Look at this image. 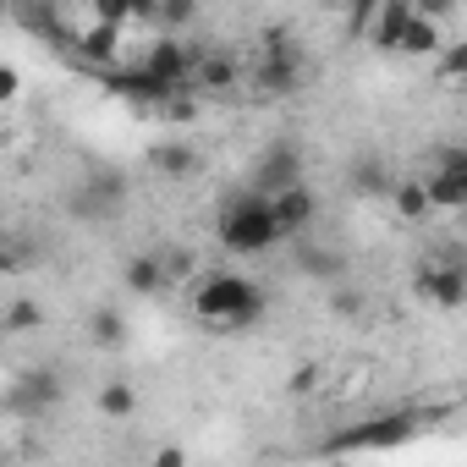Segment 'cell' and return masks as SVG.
I'll list each match as a JSON object with an SVG mask.
<instances>
[{
	"mask_svg": "<svg viewBox=\"0 0 467 467\" xmlns=\"http://www.w3.org/2000/svg\"><path fill=\"white\" fill-rule=\"evenodd\" d=\"M265 308H270L265 286L248 281V275H231V270H214V275H203L192 286V314L203 325H220V330L254 325V319H265Z\"/></svg>",
	"mask_w": 467,
	"mask_h": 467,
	"instance_id": "obj_1",
	"label": "cell"
},
{
	"mask_svg": "<svg viewBox=\"0 0 467 467\" xmlns=\"http://www.w3.org/2000/svg\"><path fill=\"white\" fill-rule=\"evenodd\" d=\"M214 231H220V248H225V254H237V259L270 254V248L281 243V231H275V220H270V198H259L254 187L231 192V198L220 203Z\"/></svg>",
	"mask_w": 467,
	"mask_h": 467,
	"instance_id": "obj_2",
	"label": "cell"
},
{
	"mask_svg": "<svg viewBox=\"0 0 467 467\" xmlns=\"http://www.w3.org/2000/svg\"><path fill=\"white\" fill-rule=\"evenodd\" d=\"M418 429H423V418H418V412H385V418H363V423H352V429L330 434L319 451H325V456H352V451H396V445H407Z\"/></svg>",
	"mask_w": 467,
	"mask_h": 467,
	"instance_id": "obj_3",
	"label": "cell"
},
{
	"mask_svg": "<svg viewBox=\"0 0 467 467\" xmlns=\"http://www.w3.org/2000/svg\"><path fill=\"white\" fill-rule=\"evenodd\" d=\"M303 78V45L292 34H270L265 56H259V88L265 94H292Z\"/></svg>",
	"mask_w": 467,
	"mask_h": 467,
	"instance_id": "obj_4",
	"label": "cell"
},
{
	"mask_svg": "<svg viewBox=\"0 0 467 467\" xmlns=\"http://www.w3.org/2000/svg\"><path fill=\"white\" fill-rule=\"evenodd\" d=\"M138 67H143V72H149V78H154L165 94H182V88L192 83V50H187L182 39H171V34H160Z\"/></svg>",
	"mask_w": 467,
	"mask_h": 467,
	"instance_id": "obj_5",
	"label": "cell"
},
{
	"mask_svg": "<svg viewBox=\"0 0 467 467\" xmlns=\"http://www.w3.org/2000/svg\"><path fill=\"white\" fill-rule=\"evenodd\" d=\"M303 182V149L292 143V138H281L259 165H254V192L259 198H275V192H286V187H297Z\"/></svg>",
	"mask_w": 467,
	"mask_h": 467,
	"instance_id": "obj_6",
	"label": "cell"
},
{
	"mask_svg": "<svg viewBox=\"0 0 467 467\" xmlns=\"http://www.w3.org/2000/svg\"><path fill=\"white\" fill-rule=\"evenodd\" d=\"M418 182H423L429 209H462L467 203V154L462 149H445L440 154V171L434 176H418Z\"/></svg>",
	"mask_w": 467,
	"mask_h": 467,
	"instance_id": "obj_7",
	"label": "cell"
},
{
	"mask_svg": "<svg viewBox=\"0 0 467 467\" xmlns=\"http://www.w3.org/2000/svg\"><path fill=\"white\" fill-rule=\"evenodd\" d=\"M314 214H319V198H314V187H308V182H297V187H286V192H275V198H270V220H275L281 237H297V231H308V225H314Z\"/></svg>",
	"mask_w": 467,
	"mask_h": 467,
	"instance_id": "obj_8",
	"label": "cell"
},
{
	"mask_svg": "<svg viewBox=\"0 0 467 467\" xmlns=\"http://www.w3.org/2000/svg\"><path fill=\"white\" fill-rule=\"evenodd\" d=\"M418 292H423L434 308H462L467 275H462V265H423V270H418Z\"/></svg>",
	"mask_w": 467,
	"mask_h": 467,
	"instance_id": "obj_9",
	"label": "cell"
},
{
	"mask_svg": "<svg viewBox=\"0 0 467 467\" xmlns=\"http://www.w3.org/2000/svg\"><path fill=\"white\" fill-rule=\"evenodd\" d=\"M407 23H412V6L407 0H385V6H368V45L374 50H396L401 45V34H407Z\"/></svg>",
	"mask_w": 467,
	"mask_h": 467,
	"instance_id": "obj_10",
	"label": "cell"
},
{
	"mask_svg": "<svg viewBox=\"0 0 467 467\" xmlns=\"http://www.w3.org/2000/svg\"><path fill=\"white\" fill-rule=\"evenodd\" d=\"M121 34L127 28H110V23H94V28H83L78 34V56L88 61V67H99V72H110V67H121Z\"/></svg>",
	"mask_w": 467,
	"mask_h": 467,
	"instance_id": "obj_11",
	"label": "cell"
},
{
	"mask_svg": "<svg viewBox=\"0 0 467 467\" xmlns=\"http://www.w3.org/2000/svg\"><path fill=\"white\" fill-rule=\"evenodd\" d=\"M61 390H67V385H61L56 368H28V374L17 379V396H12V401H17V412H50V407L61 401Z\"/></svg>",
	"mask_w": 467,
	"mask_h": 467,
	"instance_id": "obj_12",
	"label": "cell"
},
{
	"mask_svg": "<svg viewBox=\"0 0 467 467\" xmlns=\"http://www.w3.org/2000/svg\"><path fill=\"white\" fill-rule=\"evenodd\" d=\"M105 88H116L121 99H138V105H165V99H171L143 67H110V72H105Z\"/></svg>",
	"mask_w": 467,
	"mask_h": 467,
	"instance_id": "obj_13",
	"label": "cell"
},
{
	"mask_svg": "<svg viewBox=\"0 0 467 467\" xmlns=\"http://www.w3.org/2000/svg\"><path fill=\"white\" fill-rule=\"evenodd\" d=\"M121 281H127L132 297H160L165 292V259L160 254H132L127 270H121Z\"/></svg>",
	"mask_w": 467,
	"mask_h": 467,
	"instance_id": "obj_14",
	"label": "cell"
},
{
	"mask_svg": "<svg viewBox=\"0 0 467 467\" xmlns=\"http://www.w3.org/2000/svg\"><path fill=\"white\" fill-rule=\"evenodd\" d=\"M154 171H160V176H192V171H198V149L182 143V138H165V143L154 149Z\"/></svg>",
	"mask_w": 467,
	"mask_h": 467,
	"instance_id": "obj_15",
	"label": "cell"
},
{
	"mask_svg": "<svg viewBox=\"0 0 467 467\" xmlns=\"http://www.w3.org/2000/svg\"><path fill=\"white\" fill-rule=\"evenodd\" d=\"M396 50H401V56H434V50H440V28H434V17H423V12L412 6V23H407V34H401Z\"/></svg>",
	"mask_w": 467,
	"mask_h": 467,
	"instance_id": "obj_16",
	"label": "cell"
},
{
	"mask_svg": "<svg viewBox=\"0 0 467 467\" xmlns=\"http://www.w3.org/2000/svg\"><path fill=\"white\" fill-rule=\"evenodd\" d=\"M99 412H105V418H132V412H138V390H132L127 379H105V385H99Z\"/></svg>",
	"mask_w": 467,
	"mask_h": 467,
	"instance_id": "obj_17",
	"label": "cell"
},
{
	"mask_svg": "<svg viewBox=\"0 0 467 467\" xmlns=\"http://www.w3.org/2000/svg\"><path fill=\"white\" fill-rule=\"evenodd\" d=\"M396 214H401V220H423V214H429V198H423V182H418V176L396 182Z\"/></svg>",
	"mask_w": 467,
	"mask_h": 467,
	"instance_id": "obj_18",
	"label": "cell"
},
{
	"mask_svg": "<svg viewBox=\"0 0 467 467\" xmlns=\"http://www.w3.org/2000/svg\"><path fill=\"white\" fill-rule=\"evenodd\" d=\"M88 336H94L99 347H116V341L127 336V319H121L116 308H94V319H88Z\"/></svg>",
	"mask_w": 467,
	"mask_h": 467,
	"instance_id": "obj_19",
	"label": "cell"
},
{
	"mask_svg": "<svg viewBox=\"0 0 467 467\" xmlns=\"http://www.w3.org/2000/svg\"><path fill=\"white\" fill-rule=\"evenodd\" d=\"M45 325V308L34 303V297H17L12 308H6V330H39Z\"/></svg>",
	"mask_w": 467,
	"mask_h": 467,
	"instance_id": "obj_20",
	"label": "cell"
},
{
	"mask_svg": "<svg viewBox=\"0 0 467 467\" xmlns=\"http://www.w3.org/2000/svg\"><path fill=\"white\" fill-rule=\"evenodd\" d=\"M154 23H171V28H182V23H192V6L187 0H171V6H160V12H149Z\"/></svg>",
	"mask_w": 467,
	"mask_h": 467,
	"instance_id": "obj_21",
	"label": "cell"
},
{
	"mask_svg": "<svg viewBox=\"0 0 467 467\" xmlns=\"http://www.w3.org/2000/svg\"><path fill=\"white\" fill-rule=\"evenodd\" d=\"M17 88H23V72H17V67H0V105H12Z\"/></svg>",
	"mask_w": 467,
	"mask_h": 467,
	"instance_id": "obj_22",
	"label": "cell"
},
{
	"mask_svg": "<svg viewBox=\"0 0 467 467\" xmlns=\"http://www.w3.org/2000/svg\"><path fill=\"white\" fill-rule=\"evenodd\" d=\"M445 72H451V78H456V72H467V50H462V45H451V50H445Z\"/></svg>",
	"mask_w": 467,
	"mask_h": 467,
	"instance_id": "obj_23",
	"label": "cell"
},
{
	"mask_svg": "<svg viewBox=\"0 0 467 467\" xmlns=\"http://www.w3.org/2000/svg\"><path fill=\"white\" fill-rule=\"evenodd\" d=\"M154 467H187V456H182V445H165V451L154 456Z\"/></svg>",
	"mask_w": 467,
	"mask_h": 467,
	"instance_id": "obj_24",
	"label": "cell"
},
{
	"mask_svg": "<svg viewBox=\"0 0 467 467\" xmlns=\"http://www.w3.org/2000/svg\"><path fill=\"white\" fill-rule=\"evenodd\" d=\"M23 270V254H12V248H0V275H17Z\"/></svg>",
	"mask_w": 467,
	"mask_h": 467,
	"instance_id": "obj_25",
	"label": "cell"
},
{
	"mask_svg": "<svg viewBox=\"0 0 467 467\" xmlns=\"http://www.w3.org/2000/svg\"><path fill=\"white\" fill-rule=\"evenodd\" d=\"M336 314H358V292H341L336 297Z\"/></svg>",
	"mask_w": 467,
	"mask_h": 467,
	"instance_id": "obj_26",
	"label": "cell"
},
{
	"mask_svg": "<svg viewBox=\"0 0 467 467\" xmlns=\"http://www.w3.org/2000/svg\"><path fill=\"white\" fill-rule=\"evenodd\" d=\"M319 467H352V462H347V456H325Z\"/></svg>",
	"mask_w": 467,
	"mask_h": 467,
	"instance_id": "obj_27",
	"label": "cell"
},
{
	"mask_svg": "<svg viewBox=\"0 0 467 467\" xmlns=\"http://www.w3.org/2000/svg\"><path fill=\"white\" fill-rule=\"evenodd\" d=\"M0 23H6V6H0Z\"/></svg>",
	"mask_w": 467,
	"mask_h": 467,
	"instance_id": "obj_28",
	"label": "cell"
}]
</instances>
